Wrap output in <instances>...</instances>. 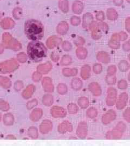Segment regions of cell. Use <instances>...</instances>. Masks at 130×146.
<instances>
[{
  "label": "cell",
  "mask_w": 130,
  "mask_h": 146,
  "mask_svg": "<svg viewBox=\"0 0 130 146\" xmlns=\"http://www.w3.org/2000/svg\"><path fill=\"white\" fill-rule=\"evenodd\" d=\"M26 36L32 41H39L44 36V27L40 21L31 19L25 25Z\"/></svg>",
  "instance_id": "cell-1"
},
{
  "label": "cell",
  "mask_w": 130,
  "mask_h": 146,
  "mask_svg": "<svg viewBox=\"0 0 130 146\" xmlns=\"http://www.w3.org/2000/svg\"><path fill=\"white\" fill-rule=\"evenodd\" d=\"M47 49L45 45L39 41H33L28 45L27 53L29 58L35 62L41 61L46 56Z\"/></svg>",
  "instance_id": "cell-2"
},
{
  "label": "cell",
  "mask_w": 130,
  "mask_h": 146,
  "mask_svg": "<svg viewBox=\"0 0 130 146\" xmlns=\"http://www.w3.org/2000/svg\"><path fill=\"white\" fill-rule=\"evenodd\" d=\"M126 128L124 122H119L112 130L106 133V138L108 140H119L122 138Z\"/></svg>",
  "instance_id": "cell-3"
},
{
  "label": "cell",
  "mask_w": 130,
  "mask_h": 146,
  "mask_svg": "<svg viewBox=\"0 0 130 146\" xmlns=\"http://www.w3.org/2000/svg\"><path fill=\"white\" fill-rule=\"evenodd\" d=\"M118 92L116 89L110 87L107 90V96L106 98V103L107 106L112 107L116 104L117 100Z\"/></svg>",
  "instance_id": "cell-4"
},
{
  "label": "cell",
  "mask_w": 130,
  "mask_h": 146,
  "mask_svg": "<svg viewBox=\"0 0 130 146\" xmlns=\"http://www.w3.org/2000/svg\"><path fill=\"white\" fill-rule=\"evenodd\" d=\"M18 67L17 63L14 61H7L1 64L0 65V72L2 73H11L15 70Z\"/></svg>",
  "instance_id": "cell-5"
},
{
  "label": "cell",
  "mask_w": 130,
  "mask_h": 146,
  "mask_svg": "<svg viewBox=\"0 0 130 146\" xmlns=\"http://www.w3.org/2000/svg\"><path fill=\"white\" fill-rule=\"evenodd\" d=\"M117 113L113 110H109L101 117V122L104 125H107L115 121L117 117Z\"/></svg>",
  "instance_id": "cell-6"
},
{
  "label": "cell",
  "mask_w": 130,
  "mask_h": 146,
  "mask_svg": "<svg viewBox=\"0 0 130 146\" xmlns=\"http://www.w3.org/2000/svg\"><path fill=\"white\" fill-rule=\"evenodd\" d=\"M129 95L126 92H123L120 94L116 102V108L118 110H124L127 104Z\"/></svg>",
  "instance_id": "cell-7"
},
{
  "label": "cell",
  "mask_w": 130,
  "mask_h": 146,
  "mask_svg": "<svg viewBox=\"0 0 130 146\" xmlns=\"http://www.w3.org/2000/svg\"><path fill=\"white\" fill-rule=\"evenodd\" d=\"M77 135L81 139H85L88 134V125L85 122H81L78 125L77 131Z\"/></svg>",
  "instance_id": "cell-8"
},
{
  "label": "cell",
  "mask_w": 130,
  "mask_h": 146,
  "mask_svg": "<svg viewBox=\"0 0 130 146\" xmlns=\"http://www.w3.org/2000/svg\"><path fill=\"white\" fill-rule=\"evenodd\" d=\"M89 90L92 95L95 97L100 96L102 94V89L98 83L93 82L89 84L88 86Z\"/></svg>",
  "instance_id": "cell-9"
},
{
  "label": "cell",
  "mask_w": 130,
  "mask_h": 146,
  "mask_svg": "<svg viewBox=\"0 0 130 146\" xmlns=\"http://www.w3.org/2000/svg\"><path fill=\"white\" fill-rule=\"evenodd\" d=\"M51 115L55 118L64 117L66 114V111L63 107L59 106H54L51 110Z\"/></svg>",
  "instance_id": "cell-10"
},
{
  "label": "cell",
  "mask_w": 130,
  "mask_h": 146,
  "mask_svg": "<svg viewBox=\"0 0 130 146\" xmlns=\"http://www.w3.org/2000/svg\"><path fill=\"white\" fill-rule=\"evenodd\" d=\"M57 130L60 133L64 134L72 131L73 130V126L69 122L64 121L59 125Z\"/></svg>",
  "instance_id": "cell-11"
},
{
  "label": "cell",
  "mask_w": 130,
  "mask_h": 146,
  "mask_svg": "<svg viewBox=\"0 0 130 146\" xmlns=\"http://www.w3.org/2000/svg\"><path fill=\"white\" fill-rule=\"evenodd\" d=\"M53 128V123L49 120H45L42 122L40 129L42 134H46L51 131Z\"/></svg>",
  "instance_id": "cell-12"
},
{
  "label": "cell",
  "mask_w": 130,
  "mask_h": 146,
  "mask_svg": "<svg viewBox=\"0 0 130 146\" xmlns=\"http://www.w3.org/2000/svg\"><path fill=\"white\" fill-rule=\"evenodd\" d=\"M42 86L47 92H53L54 90V85L52 83V79L49 78H45L42 81Z\"/></svg>",
  "instance_id": "cell-13"
},
{
  "label": "cell",
  "mask_w": 130,
  "mask_h": 146,
  "mask_svg": "<svg viewBox=\"0 0 130 146\" xmlns=\"http://www.w3.org/2000/svg\"><path fill=\"white\" fill-rule=\"evenodd\" d=\"M91 68L89 65H85L81 69L80 75L83 80H88L91 76Z\"/></svg>",
  "instance_id": "cell-14"
},
{
  "label": "cell",
  "mask_w": 130,
  "mask_h": 146,
  "mask_svg": "<svg viewBox=\"0 0 130 146\" xmlns=\"http://www.w3.org/2000/svg\"><path fill=\"white\" fill-rule=\"evenodd\" d=\"M71 87L75 91L80 90L83 87V82L79 78H73L71 81Z\"/></svg>",
  "instance_id": "cell-15"
},
{
  "label": "cell",
  "mask_w": 130,
  "mask_h": 146,
  "mask_svg": "<svg viewBox=\"0 0 130 146\" xmlns=\"http://www.w3.org/2000/svg\"><path fill=\"white\" fill-rule=\"evenodd\" d=\"M97 58L100 62L104 64H107L110 62V57L109 55L105 52H100L97 54Z\"/></svg>",
  "instance_id": "cell-16"
},
{
  "label": "cell",
  "mask_w": 130,
  "mask_h": 146,
  "mask_svg": "<svg viewBox=\"0 0 130 146\" xmlns=\"http://www.w3.org/2000/svg\"><path fill=\"white\" fill-rule=\"evenodd\" d=\"M52 68V64L50 63H46L43 64H41L37 67L38 72L41 74H46L48 73Z\"/></svg>",
  "instance_id": "cell-17"
},
{
  "label": "cell",
  "mask_w": 130,
  "mask_h": 146,
  "mask_svg": "<svg viewBox=\"0 0 130 146\" xmlns=\"http://www.w3.org/2000/svg\"><path fill=\"white\" fill-rule=\"evenodd\" d=\"M42 114L43 112L41 109H36L32 111L30 115V118L33 121L37 122L41 118Z\"/></svg>",
  "instance_id": "cell-18"
},
{
  "label": "cell",
  "mask_w": 130,
  "mask_h": 146,
  "mask_svg": "<svg viewBox=\"0 0 130 146\" xmlns=\"http://www.w3.org/2000/svg\"><path fill=\"white\" fill-rule=\"evenodd\" d=\"M62 73L66 77H71L77 75L78 70L75 68H64L63 69Z\"/></svg>",
  "instance_id": "cell-19"
},
{
  "label": "cell",
  "mask_w": 130,
  "mask_h": 146,
  "mask_svg": "<svg viewBox=\"0 0 130 146\" xmlns=\"http://www.w3.org/2000/svg\"><path fill=\"white\" fill-rule=\"evenodd\" d=\"M118 68L120 72L125 73L127 72L130 69V64L127 61L122 60L118 63Z\"/></svg>",
  "instance_id": "cell-20"
},
{
  "label": "cell",
  "mask_w": 130,
  "mask_h": 146,
  "mask_svg": "<svg viewBox=\"0 0 130 146\" xmlns=\"http://www.w3.org/2000/svg\"><path fill=\"white\" fill-rule=\"evenodd\" d=\"M78 104L79 107L80 108H81L82 109H86L89 107V100L86 97H81L80 98H79L78 101Z\"/></svg>",
  "instance_id": "cell-21"
},
{
  "label": "cell",
  "mask_w": 130,
  "mask_h": 146,
  "mask_svg": "<svg viewBox=\"0 0 130 146\" xmlns=\"http://www.w3.org/2000/svg\"><path fill=\"white\" fill-rule=\"evenodd\" d=\"M35 90V87L33 85H30L27 88L23 91L22 93V96L25 99H29L31 98Z\"/></svg>",
  "instance_id": "cell-22"
},
{
  "label": "cell",
  "mask_w": 130,
  "mask_h": 146,
  "mask_svg": "<svg viewBox=\"0 0 130 146\" xmlns=\"http://www.w3.org/2000/svg\"><path fill=\"white\" fill-rule=\"evenodd\" d=\"M105 81L109 86H114L117 83V77L115 75H107L106 76Z\"/></svg>",
  "instance_id": "cell-23"
},
{
  "label": "cell",
  "mask_w": 130,
  "mask_h": 146,
  "mask_svg": "<svg viewBox=\"0 0 130 146\" xmlns=\"http://www.w3.org/2000/svg\"><path fill=\"white\" fill-rule=\"evenodd\" d=\"M86 114H87V116L89 118L91 119H93L97 116L98 114V111L95 107H91L87 110Z\"/></svg>",
  "instance_id": "cell-24"
},
{
  "label": "cell",
  "mask_w": 130,
  "mask_h": 146,
  "mask_svg": "<svg viewBox=\"0 0 130 146\" xmlns=\"http://www.w3.org/2000/svg\"><path fill=\"white\" fill-rule=\"evenodd\" d=\"M43 104L46 106H51L54 102V98L51 95H46L43 97Z\"/></svg>",
  "instance_id": "cell-25"
},
{
  "label": "cell",
  "mask_w": 130,
  "mask_h": 146,
  "mask_svg": "<svg viewBox=\"0 0 130 146\" xmlns=\"http://www.w3.org/2000/svg\"><path fill=\"white\" fill-rule=\"evenodd\" d=\"M3 122L6 125H12L14 123V116L11 114H7L4 116Z\"/></svg>",
  "instance_id": "cell-26"
},
{
  "label": "cell",
  "mask_w": 130,
  "mask_h": 146,
  "mask_svg": "<svg viewBox=\"0 0 130 146\" xmlns=\"http://www.w3.org/2000/svg\"><path fill=\"white\" fill-rule=\"evenodd\" d=\"M0 85L5 88H8L11 86L10 80L5 77H0Z\"/></svg>",
  "instance_id": "cell-27"
},
{
  "label": "cell",
  "mask_w": 130,
  "mask_h": 146,
  "mask_svg": "<svg viewBox=\"0 0 130 146\" xmlns=\"http://www.w3.org/2000/svg\"><path fill=\"white\" fill-rule=\"evenodd\" d=\"M68 111L71 114H75L77 113L78 111V106L75 104H70L67 106Z\"/></svg>",
  "instance_id": "cell-28"
},
{
  "label": "cell",
  "mask_w": 130,
  "mask_h": 146,
  "mask_svg": "<svg viewBox=\"0 0 130 146\" xmlns=\"http://www.w3.org/2000/svg\"><path fill=\"white\" fill-rule=\"evenodd\" d=\"M57 90L59 94L64 95L67 92V87L65 84H60L57 86Z\"/></svg>",
  "instance_id": "cell-29"
},
{
  "label": "cell",
  "mask_w": 130,
  "mask_h": 146,
  "mask_svg": "<svg viewBox=\"0 0 130 146\" xmlns=\"http://www.w3.org/2000/svg\"><path fill=\"white\" fill-rule=\"evenodd\" d=\"M28 134L33 139H37L38 137V131L37 128L34 127H31L28 130Z\"/></svg>",
  "instance_id": "cell-30"
},
{
  "label": "cell",
  "mask_w": 130,
  "mask_h": 146,
  "mask_svg": "<svg viewBox=\"0 0 130 146\" xmlns=\"http://www.w3.org/2000/svg\"><path fill=\"white\" fill-rule=\"evenodd\" d=\"M77 56L78 58L80 59L83 60L86 58L87 55V51L83 48H80L77 50Z\"/></svg>",
  "instance_id": "cell-31"
},
{
  "label": "cell",
  "mask_w": 130,
  "mask_h": 146,
  "mask_svg": "<svg viewBox=\"0 0 130 146\" xmlns=\"http://www.w3.org/2000/svg\"><path fill=\"white\" fill-rule=\"evenodd\" d=\"M117 87L120 90H126L128 87V84L125 80H120L118 82Z\"/></svg>",
  "instance_id": "cell-32"
},
{
  "label": "cell",
  "mask_w": 130,
  "mask_h": 146,
  "mask_svg": "<svg viewBox=\"0 0 130 146\" xmlns=\"http://www.w3.org/2000/svg\"><path fill=\"white\" fill-rule=\"evenodd\" d=\"M93 71L97 75L101 74L103 71V66L100 63H95L93 66Z\"/></svg>",
  "instance_id": "cell-33"
},
{
  "label": "cell",
  "mask_w": 130,
  "mask_h": 146,
  "mask_svg": "<svg viewBox=\"0 0 130 146\" xmlns=\"http://www.w3.org/2000/svg\"><path fill=\"white\" fill-rule=\"evenodd\" d=\"M72 62V59L69 56H63L61 61V64L62 66H68Z\"/></svg>",
  "instance_id": "cell-34"
},
{
  "label": "cell",
  "mask_w": 130,
  "mask_h": 146,
  "mask_svg": "<svg viewBox=\"0 0 130 146\" xmlns=\"http://www.w3.org/2000/svg\"><path fill=\"white\" fill-rule=\"evenodd\" d=\"M123 116L124 120L130 123V108H127L124 111Z\"/></svg>",
  "instance_id": "cell-35"
},
{
  "label": "cell",
  "mask_w": 130,
  "mask_h": 146,
  "mask_svg": "<svg viewBox=\"0 0 130 146\" xmlns=\"http://www.w3.org/2000/svg\"><path fill=\"white\" fill-rule=\"evenodd\" d=\"M9 109V106L8 103L5 101L0 100V110L3 111H7Z\"/></svg>",
  "instance_id": "cell-36"
},
{
  "label": "cell",
  "mask_w": 130,
  "mask_h": 146,
  "mask_svg": "<svg viewBox=\"0 0 130 146\" xmlns=\"http://www.w3.org/2000/svg\"><path fill=\"white\" fill-rule=\"evenodd\" d=\"M59 43V40L57 39L56 37H53L52 38L49 39V40L48 42V45L50 48L53 47L55 46L57 43Z\"/></svg>",
  "instance_id": "cell-37"
},
{
  "label": "cell",
  "mask_w": 130,
  "mask_h": 146,
  "mask_svg": "<svg viewBox=\"0 0 130 146\" xmlns=\"http://www.w3.org/2000/svg\"><path fill=\"white\" fill-rule=\"evenodd\" d=\"M117 69L115 66H109L107 69V75H115Z\"/></svg>",
  "instance_id": "cell-38"
},
{
  "label": "cell",
  "mask_w": 130,
  "mask_h": 146,
  "mask_svg": "<svg viewBox=\"0 0 130 146\" xmlns=\"http://www.w3.org/2000/svg\"><path fill=\"white\" fill-rule=\"evenodd\" d=\"M37 104V100H33L27 104V108L28 110H31V109H32L33 107H34L35 106H36Z\"/></svg>",
  "instance_id": "cell-39"
},
{
  "label": "cell",
  "mask_w": 130,
  "mask_h": 146,
  "mask_svg": "<svg viewBox=\"0 0 130 146\" xmlns=\"http://www.w3.org/2000/svg\"><path fill=\"white\" fill-rule=\"evenodd\" d=\"M41 78V74L39 72H35L33 75V79L35 82L39 81Z\"/></svg>",
  "instance_id": "cell-40"
},
{
  "label": "cell",
  "mask_w": 130,
  "mask_h": 146,
  "mask_svg": "<svg viewBox=\"0 0 130 146\" xmlns=\"http://www.w3.org/2000/svg\"><path fill=\"white\" fill-rule=\"evenodd\" d=\"M23 83L20 81L16 82L15 84H14V88L16 90H17V91L20 90L21 89L23 88Z\"/></svg>",
  "instance_id": "cell-41"
},
{
  "label": "cell",
  "mask_w": 130,
  "mask_h": 146,
  "mask_svg": "<svg viewBox=\"0 0 130 146\" xmlns=\"http://www.w3.org/2000/svg\"><path fill=\"white\" fill-rule=\"evenodd\" d=\"M101 33H100L99 30L96 29L95 30V31L93 32L92 34V36L94 38V40H98L99 39V38L101 37Z\"/></svg>",
  "instance_id": "cell-42"
},
{
  "label": "cell",
  "mask_w": 130,
  "mask_h": 146,
  "mask_svg": "<svg viewBox=\"0 0 130 146\" xmlns=\"http://www.w3.org/2000/svg\"><path fill=\"white\" fill-rule=\"evenodd\" d=\"M63 49L66 50V51H68L69 50H71L72 46L71 44H70V43L68 42H65L63 44Z\"/></svg>",
  "instance_id": "cell-43"
},
{
  "label": "cell",
  "mask_w": 130,
  "mask_h": 146,
  "mask_svg": "<svg viewBox=\"0 0 130 146\" xmlns=\"http://www.w3.org/2000/svg\"><path fill=\"white\" fill-rule=\"evenodd\" d=\"M123 48L125 52H129L130 50V42H125L123 45Z\"/></svg>",
  "instance_id": "cell-44"
},
{
  "label": "cell",
  "mask_w": 130,
  "mask_h": 146,
  "mask_svg": "<svg viewBox=\"0 0 130 146\" xmlns=\"http://www.w3.org/2000/svg\"><path fill=\"white\" fill-rule=\"evenodd\" d=\"M18 58H19V60L21 62H25L26 60V55H23V54H22V55H20L19 56V57H18Z\"/></svg>",
  "instance_id": "cell-45"
},
{
  "label": "cell",
  "mask_w": 130,
  "mask_h": 146,
  "mask_svg": "<svg viewBox=\"0 0 130 146\" xmlns=\"http://www.w3.org/2000/svg\"><path fill=\"white\" fill-rule=\"evenodd\" d=\"M127 38V35L125 33H121V35H120L119 38L120 40H125Z\"/></svg>",
  "instance_id": "cell-46"
},
{
  "label": "cell",
  "mask_w": 130,
  "mask_h": 146,
  "mask_svg": "<svg viewBox=\"0 0 130 146\" xmlns=\"http://www.w3.org/2000/svg\"><path fill=\"white\" fill-rule=\"evenodd\" d=\"M7 139H15V138L13 135H9L7 137Z\"/></svg>",
  "instance_id": "cell-47"
},
{
  "label": "cell",
  "mask_w": 130,
  "mask_h": 146,
  "mask_svg": "<svg viewBox=\"0 0 130 146\" xmlns=\"http://www.w3.org/2000/svg\"><path fill=\"white\" fill-rule=\"evenodd\" d=\"M128 80H129V81L130 82V72L129 74H128Z\"/></svg>",
  "instance_id": "cell-48"
},
{
  "label": "cell",
  "mask_w": 130,
  "mask_h": 146,
  "mask_svg": "<svg viewBox=\"0 0 130 146\" xmlns=\"http://www.w3.org/2000/svg\"><path fill=\"white\" fill-rule=\"evenodd\" d=\"M129 60H130V55H129Z\"/></svg>",
  "instance_id": "cell-49"
},
{
  "label": "cell",
  "mask_w": 130,
  "mask_h": 146,
  "mask_svg": "<svg viewBox=\"0 0 130 146\" xmlns=\"http://www.w3.org/2000/svg\"><path fill=\"white\" fill-rule=\"evenodd\" d=\"M0 120H1V114H0Z\"/></svg>",
  "instance_id": "cell-50"
},
{
  "label": "cell",
  "mask_w": 130,
  "mask_h": 146,
  "mask_svg": "<svg viewBox=\"0 0 130 146\" xmlns=\"http://www.w3.org/2000/svg\"></svg>",
  "instance_id": "cell-51"
}]
</instances>
